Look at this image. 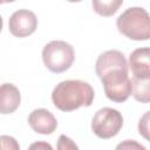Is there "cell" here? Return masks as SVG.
<instances>
[{
  "mask_svg": "<svg viewBox=\"0 0 150 150\" xmlns=\"http://www.w3.org/2000/svg\"><path fill=\"white\" fill-rule=\"evenodd\" d=\"M94 96V89L89 83L81 80H66L53 89L52 101L59 110L68 112L81 107H90Z\"/></svg>",
  "mask_w": 150,
  "mask_h": 150,
  "instance_id": "cell-1",
  "label": "cell"
},
{
  "mask_svg": "<svg viewBox=\"0 0 150 150\" xmlns=\"http://www.w3.org/2000/svg\"><path fill=\"white\" fill-rule=\"evenodd\" d=\"M117 29L121 34L135 41H146L150 38L149 13L142 7H130L125 9L116 20Z\"/></svg>",
  "mask_w": 150,
  "mask_h": 150,
  "instance_id": "cell-2",
  "label": "cell"
},
{
  "mask_svg": "<svg viewBox=\"0 0 150 150\" xmlns=\"http://www.w3.org/2000/svg\"><path fill=\"white\" fill-rule=\"evenodd\" d=\"M42 60L48 70L59 74L71 67L75 60V52L68 42L54 40L43 47Z\"/></svg>",
  "mask_w": 150,
  "mask_h": 150,
  "instance_id": "cell-3",
  "label": "cell"
},
{
  "mask_svg": "<svg viewBox=\"0 0 150 150\" xmlns=\"http://www.w3.org/2000/svg\"><path fill=\"white\" fill-rule=\"evenodd\" d=\"M105 96L116 103H122L131 95V80L129 79L128 70L111 69L104 73L101 77Z\"/></svg>",
  "mask_w": 150,
  "mask_h": 150,
  "instance_id": "cell-4",
  "label": "cell"
},
{
  "mask_svg": "<svg viewBox=\"0 0 150 150\" xmlns=\"http://www.w3.org/2000/svg\"><path fill=\"white\" fill-rule=\"evenodd\" d=\"M123 127L122 114L112 108H102L97 110L91 120L93 132L102 139L115 137Z\"/></svg>",
  "mask_w": 150,
  "mask_h": 150,
  "instance_id": "cell-5",
  "label": "cell"
},
{
  "mask_svg": "<svg viewBox=\"0 0 150 150\" xmlns=\"http://www.w3.org/2000/svg\"><path fill=\"white\" fill-rule=\"evenodd\" d=\"M38 27V18L29 9H19L12 14L8 21V28L12 35L26 38L32 35Z\"/></svg>",
  "mask_w": 150,
  "mask_h": 150,
  "instance_id": "cell-6",
  "label": "cell"
},
{
  "mask_svg": "<svg viewBox=\"0 0 150 150\" xmlns=\"http://www.w3.org/2000/svg\"><path fill=\"white\" fill-rule=\"evenodd\" d=\"M28 124L30 128L41 135H50L57 128L55 116L47 109L40 108L33 110L28 116Z\"/></svg>",
  "mask_w": 150,
  "mask_h": 150,
  "instance_id": "cell-7",
  "label": "cell"
},
{
  "mask_svg": "<svg viewBox=\"0 0 150 150\" xmlns=\"http://www.w3.org/2000/svg\"><path fill=\"white\" fill-rule=\"evenodd\" d=\"M124 69L128 70V62L124 57V55L120 50H107L102 53L95 64V71L98 77H101L104 73L111 69Z\"/></svg>",
  "mask_w": 150,
  "mask_h": 150,
  "instance_id": "cell-8",
  "label": "cell"
},
{
  "mask_svg": "<svg viewBox=\"0 0 150 150\" xmlns=\"http://www.w3.org/2000/svg\"><path fill=\"white\" fill-rule=\"evenodd\" d=\"M129 68L135 77H150V49H135L129 56Z\"/></svg>",
  "mask_w": 150,
  "mask_h": 150,
  "instance_id": "cell-9",
  "label": "cell"
},
{
  "mask_svg": "<svg viewBox=\"0 0 150 150\" xmlns=\"http://www.w3.org/2000/svg\"><path fill=\"white\" fill-rule=\"evenodd\" d=\"M21 102L19 89L12 83L0 84V114L8 115L14 112Z\"/></svg>",
  "mask_w": 150,
  "mask_h": 150,
  "instance_id": "cell-10",
  "label": "cell"
},
{
  "mask_svg": "<svg viewBox=\"0 0 150 150\" xmlns=\"http://www.w3.org/2000/svg\"><path fill=\"white\" fill-rule=\"evenodd\" d=\"M131 95L141 103L150 101V77H135L131 79Z\"/></svg>",
  "mask_w": 150,
  "mask_h": 150,
  "instance_id": "cell-11",
  "label": "cell"
},
{
  "mask_svg": "<svg viewBox=\"0 0 150 150\" xmlns=\"http://www.w3.org/2000/svg\"><path fill=\"white\" fill-rule=\"evenodd\" d=\"M122 4L123 0H91L94 12L101 16H112Z\"/></svg>",
  "mask_w": 150,
  "mask_h": 150,
  "instance_id": "cell-12",
  "label": "cell"
},
{
  "mask_svg": "<svg viewBox=\"0 0 150 150\" xmlns=\"http://www.w3.org/2000/svg\"><path fill=\"white\" fill-rule=\"evenodd\" d=\"M0 149H6V150H19L20 145L16 142V139L12 136H0Z\"/></svg>",
  "mask_w": 150,
  "mask_h": 150,
  "instance_id": "cell-13",
  "label": "cell"
},
{
  "mask_svg": "<svg viewBox=\"0 0 150 150\" xmlns=\"http://www.w3.org/2000/svg\"><path fill=\"white\" fill-rule=\"evenodd\" d=\"M149 118H150V111H146L139 120L138 123V132L142 135L145 139L149 141Z\"/></svg>",
  "mask_w": 150,
  "mask_h": 150,
  "instance_id": "cell-14",
  "label": "cell"
},
{
  "mask_svg": "<svg viewBox=\"0 0 150 150\" xmlns=\"http://www.w3.org/2000/svg\"><path fill=\"white\" fill-rule=\"evenodd\" d=\"M57 149L60 150H68V149H77V145L66 135H61L57 142Z\"/></svg>",
  "mask_w": 150,
  "mask_h": 150,
  "instance_id": "cell-15",
  "label": "cell"
},
{
  "mask_svg": "<svg viewBox=\"0 0 150 150\" xmlns=\"http://www.w3.org/2000/svg\"><path fill=\"white\" fill-rule=\"evenodd\" d=\"M116 148H117V149H141V150H145V148H144L143 145L138 144V143L135 142V141H130V139H128V141H125V142L118 144Z\"/></svg>",
  "mask_w": 150,
  "mask_h": 150,
  "instance_id": "cell-16",
  "label": "cell"
},
{
  "mask_svg": "<svg viewBox=\"0 0 150 150\" xmlns=\"http://www.w3.org/2000/svg\"><path fill=\"white\" fill-rule=\"evenodd\" d=\"M29 149H49L52 150V145L48 144V143H45V142H39V143H33L29 145Z\"/></svg>",
  "mask_w": 150,
  "mask_h": 150,
  "instance_id": "cell-17",
  "label": "cell"
},
{
  "mask_svg": "<svg viewBox=\"0 0 150 150\" xmlns=\"http://www.w3.org/2000/svg\"><path fill=\"white\" fill-rule=\"evenodd\" d=\"M13 1H15V0H0V5H1V4H8V2H13Z\"/></svg>",
  "mask_w": 150,
  "mask_h": 150,
  "instance_id": "cell-18",
  "label": "cell"
},
{
  "mask_svg": "<svg viewBox=\"0 0 150 150\" xmlns=\"http://www.w3.org/2000/svg\"><path fill=\"white\" fill-rule=\"evenodd\" d=\"M2 25H4V21H2V18H1V15H0V32H1V29H2Z\"/></svg>",
  "mask_w": 150,
  "mask_h": 150,
  "instance_id": "cell-19",
  "label": "cell"
},
{
  "mask_svg": "<svg viewBox=\"0 0 150 150\" xmlns=\"http://www.w3.org/2000/svg\"><path fill=\"white\" fill-rule=\"evenodd\" d=\"M67 1H69V2H80L82 0H67Z\"/></svg>",
  "mask_w": 150,
  "mask_h": 150,
  "instance_id": "cell-20",
  "label": "cell"
}]
</instances>
